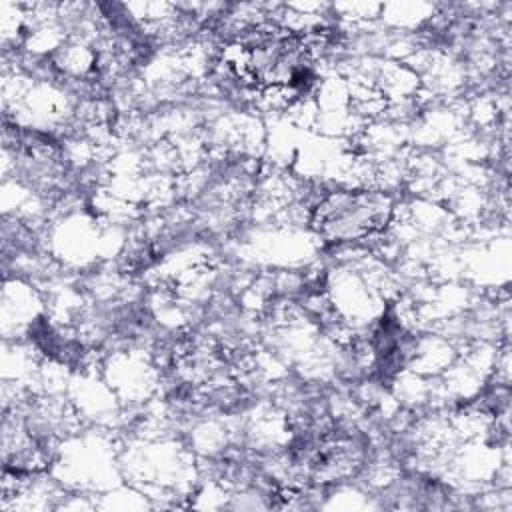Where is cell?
I'll return each instance as SVG.
<instances>
[{
	"instance_id": "cell-1",
	"label": "cell",
	"mask_w": 512,
	"mask_h": 512,
	"mask_svg": "<svg viewBox=\"0 0 512 512\" xmlns=\"http://www.w3.org/2000/svg\"><path fill=\"white\" fill-rule=\"evenodd\" d=\"M234 66L256 86L302 92L312 82L310 44L284 28H254L238 44Z\"/></svg>"
},
{
	"instance_id": "cell-2",
	"label": "cell",
	"mask_w": 512,
	"mask_h": 512,
	"mask_svg": "<svg viewBox=\"0 0 512 512\" xmlns=\"http://www.w3.org/2000/svg\"><path fill=\"white\" fill-rule=\"evenodd\" d=\"M392 214V200L372 190L332 192L312 214L314 230L328 242H352L380 232Z\"/></svg>"
}]
</instances>
